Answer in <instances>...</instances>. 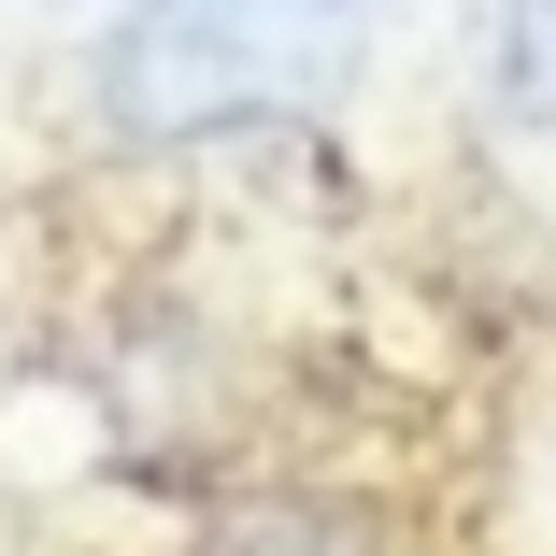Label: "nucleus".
Instances as JSON below:
<instances>
[{
    "instance_id": "1",
    "label": "nucleus",
    "mask_w": 556,
    "mask_h": 556,
    "mask_svg": "<svg viewBox=\"0 0 556 556\" xmlns=\"http://www.w3.org/2000/svg\"><path fill=\"white\" fill-rule=\"evenodd\" d=\"M371 0H129L100 29V129L115 143H243L286 115H328L357 86Z\"/></svg>"
},
{
    "instance_id": "2",
    "label": "nucleus",
    "mask_w": 556,
    "mask_h": 556,
    "mask_svg": "<svg viewBox=\"0 0 556 556\" xmlns=\"http://www.w3.org/2000/svg\"><path fill=\"white\" fill-rule=\"evenodd\" d=\"M485 100L500 129L556 143V0H485Z\"/></svg>"
},
{
    "instance_id": "3",
    "label": "nucleus",
    "mask_w": 556,
    "mask_h": 556,
    "mask_svg": "<svg viewBox=\"0 0 556 556\" xmlns=\"http://www.w3.org/2000/svg\"><path fill=\"white\" fill-rule=\"evenodd\" d=\"M214 556H343V528H314V514H257V528H229Z\"/></svg>"
}]
</instances>
